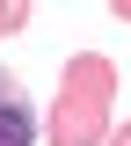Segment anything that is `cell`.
<instances>
[{"mask_svg": "<svg viewBox=\"0 0 131 146\" xmlns=\"http://www.w3.org/2000/svg\"><path fill=\"white\" fill-rule=\"evenodd\" d=\"M109 102H117V58L109 51H73L58 73V95L44 110L51 146H109Z\"/></svg>", "mask_w": 131, "mask_h": 146, "instance_id": "6da1fadb", "label": "cell"}, {"mask_svg": "<svg viewBox=\"0 0 131 146\" xmlns=\"http://www.w3.org/2000/svg\"><path fill=\"white\" fill-rule=\"evenodd\" d=\"M0 146H37V102L7 66H0Z\"/></svg>", "mask_w": 131, "mask_h": 146, "instance_id": "7a4b0ae2", "label": "cell"}, {"mask_svg": "<svg viewBox=\"0 0 131 146\" xmlns=\"http://www.w3.org/2000/svg\"><path fill=\"white\" fill-rule=\"evenodd\" d=\"M7 15H15V29H29V15H37V0H7Z\"/></svg>", "mask_w": 131, "mask_h": 146, "instance_id": "3957f363", "label": "cell"}, {"mask_svg": "<svg viewBox=\"0 0 131 146\" xmlns=\"http://www.w3.org/2000/svg\"><path fill=\"white\" fill-rule=\"evenodd\" d=\"M109 146H131V117H124V124H117V131H109Z\"/></svg>", "mask_w": 131, "mask_h": 146, "instance_id": "277c9868", "label": "cell"}, {"mask_svg": "<svg viewBox=\"0 0 131 146\" xmlns=\"http://www.w3.org/2000/svg\"><path fill=\"white\" fill-rule=\"evenodd\" d=\"M0 36H15V15H7V0H0Z\"/></svg>", "mask_w": 131, "mask_h": 146, "instance_id": "5b68a950", "label": "cell"}, {"mask_svg": "<svg viewBox=\"0 0 131 146\" xmlns=\"http://www.w3.org/2000/svg\"><path fill=\"white\" fill-rule=\"evenodd\" d=\"M109 15H117V22H131V0H109Z\"/></svg>", "mask_w": 131, "mask_h": 146, "instance_id": "8992f818", "label": "cell"}]
</instances>
